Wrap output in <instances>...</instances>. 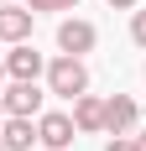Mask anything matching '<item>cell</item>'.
<instances>
[{
  "label": "cell",
  "instance_id": "8992f818",
  "mask_svg": "<svg viewBox=\"0 0 146 151\" xmlns=\"http://www.w3.org/2000/svg\"><path fill=\"white\" fill-rule=\"evenodd\" d=\"M0 99H5V115H26V120L42 115V89L37 83H11Z\"/></svg>",
  "mask_w": 146,
  "mask_h": 151
},
{
  "label": "cell",
  "instance_id": "ac0fdd59",
  "mask_svg": "<svg viewBox=\"0 0 146 151\" xmlns=\"http://www.w3.org/2000/svg\"><path fill=\"white\" fill-rule=\"evenodd\" d=\"M0 151H5V141H0Z\"/></svg>",
  "mask_w": 146,
  "mask_h": 151
},
{
  "label": "cell",
  "instance_id": "ba28073f",
  "mask_svg": "<svg viewBox=\"0 0 146 151\" xmlns=\"http://www.w3.org/2000/svg\"><path fill=\"white\" fill-rule=\"evenodd\" d=\"M73 125H78V130H89V136H94V130H104V99L78 94V99H73Z\"/></svg>",
  "mask_w": 146,
  "mask_h": 151
},
{
  "label": "cell",
  "instance_id": "7a4b0ae2",
  "mask_svg": "<svg viewBox=\"0 0 146 151\" xmlns=\"http://www.w3.org/2000/svg\"><path fill=\"white\" fill-rule=\"evenodd\" d=\"M73 136H78V125H73V115H37V141H42L47 151H68Z\"/></svg>",
  "mask_w": 146,
  "mask_h": 151
},
{
  "label": "cell",
  "instance_id": "8fae6325",
  "mask_svg": "<svg viewBox=\"0 0 146 151\" xmlns=\"http://www.w3.org/2000/svg\"><path fill=\"white\" fill-rule=\"evenodd\" d=\"M131 42L146 52V11H136V16H131Z\"/></svg>",
  "mask_w": 146,
  "mask_h": 151
},
{
  "label": "cell",
  "instance_id": "7c38bea8",
  "mask_svg": "<svg viewBox=\"0 0 146 151\" xmlns=\"http://www.w3.org/2000/svg\"><path fill=\"white\" fill-rule=\"evenodd\" d=\"M104 151H136V136H110V141H104Z\"/></svg>",
  "mask_w": 146,
  "mask_h": 151
},
{
  "label": "cell",
  "instance_id": "52a82bcc",
  "mask_svg": "<svg viewBox=\"0 0 146 151\" xmlns=\"http://www.w3.org/2000/svg\"><path fill=\"white\" fill-rule=\"evenodd\" d=\"M26 37H31V11H21V5H16V0H11V5H0V42H26Z\"/></svg>",
  "mask_w": 146,
  "mask_h": 151
},
{
  "label": "cell",
  "instance_id": "30bf717a",
  "mask_svg": "<svg viewBox=\"0 0 146 151\" xmlns=\"http://www.w3.org/2000/svg\"><path fill=\"white\" fill-rule=\"evenodd\" d=\"M78 0H26V11L37 16V11H73Z\"/></svg>",
  "mask_w": 146,
  "mask_h": 151
},
{
  "label": "cell",
  "instance_id": "e0dca14e",
  "mask_svg": "<svg viewBox=\"0 0 146 151\" xmlns=\"http://www.w3.org/2000/svg\"><path fill=\"white\" fill-rule=\"evenodd\" d=\"M0 5H11V0H0Z\"/></svg>",
  "mask_w": 146,
  "mask_h": 151
},
{
  "label": "cell",
  "instance_id": "6da1fadb",
  "mask_svg": "<svg viewBox=\"0 0 146 151\" xmlns=\"http://www.w3.org/2000/svg\"><path fill=\"white\" fill-rule=\"evenodd\" d=\"M47 89L52 94H63V99H78V94H89V68H84V58H52L47 63Z\"/></svg>",
  "mask_w": 146,
  "mask_h": 151
},
{
  "label": "cell",
  "instance_id": "5bb4252c",
  "mask_svg": "<svg viewBox=\"0 0 146 151\" xmlns=\"http://www.w3.org/2000/svg\"><path fill=\"white\" fill-rule=\"evenodd\" d=\"M136 151H146V130H141V136H136Z\"/></svg>",
  "mask_w": 146,
  "mask_h": 151
},
{
  "label": "cell",
  "instance_id": "3957f363",
  "mask_svg": "<svg viewBox=\"0 0 146 151\" xmlns=\"http://www.w3.org/2000/svg\"><path fill=\"white\" fill-rule=\"evenodd\" d=\"M136 120H141V104H136L131 94H115V99H104V130L110 136H131Z\"/></svg>",
  "mask_w": 146,
  "mask_h": 151
},
{
  "label": "cell",
  "instance_id": "9a60e30c",
  "mask_svg": "<svg viewBox=\"0 0 146 151\" xmlns=\"http://www.w3.org/2000/svg\"><path fill=\"white\" fill-rule=\"evenodd\" d=\"M0 125H5V99H0Z\"/></svg>",
  "mask_w": 146,
  "mask_h": 151
},
{
  "label": "cell",
  "instance_id": "d6986e66",
  "mask_svg": "<svg viewBox=\"0 0 146 151\" xmlns=\"http://www.w3.org/2000/svg\"><path fill=\"white\" fill-rule=\"evenodd\" d=\"M141 73H146V68H141Z\"/></svg>",
  "mask_w": 146,
  "mask_h": 151
},
{
  "label": "cell",
  "instance_id": "2e32d148",
  "mask_svg": "<svg viewBox=\"0 0 146 151\" xmlns=\"http://www.w3.org/2000/svg\"><path fill=\"white\" fill-rule=\"evenodd\" d=\"M0 78H5V58H0Z\"/></svg>",
  "mask_w": 146,
  "mask_h": 151
},
{
  "label": "cell",
  "instance_id": "4fadbf2b",
  "mask_svg": "<svg viewBox=\"0 0 146 151\" xmlns=\"http://www.w3.org/2000/svg\"><path fill=\"white\" fill-rule=\"evenodd\" d=\"M104 5H120V11H131V5H136V0H104Z\"/></svg>",
  "mask_w": 146,
  "mask_h": 151
},
{
  "label": "cell",
  "instance_id": "5b68a950",
  "mask_svg": "<svg viewBox=\"0 0 146 151\" xmlns=\"http://www.w3.org/2000/svg\"><path fill=\"white\" fill-rule=\"evenodd\" d=\"M94 42H99V31H94V21H63L58 26V47L68 52V58H84V52H94Z\"/></svg>",
  "mask_w": 146,
  "mask_h": 151
},
{
  "label": "cell",
  "instance_id": "9c48e42d",
  "mask_svg": "<svg viewBox=\"0 0 146 151\" xmlns=\"http://www.w3.org/2000/svg\"><path fill=\"white\" fill-rule=\"evenodd\" d=\"M0 141H5V151H26L31 141H37V125H31L26 115H5V125H0Z\"/></svg>",
  "mask_w": 146,
  "mask_h": 151
},
{
  "label": "cell",
  "instance_id": "277c9868",
  "mask_svg": "<svg viewBox=\"0 0 146 151\" xmlns=\"http://www.w3.org/2000/svg\"><path fill=\"white\" fill-rule=\"evenodd\" d=\"M42 68H47V63H42V52H37L31 42H16L11 52H5V73H11L16 83H37Z\"/></svg>",
  "mask_w": 146,
  "mask_h": 151
}]
</instances>
